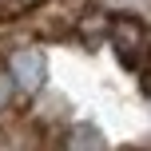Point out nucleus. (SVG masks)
<instances>
[{
  "label": "nucleus",
  "instance_id": "obj_1",
  "mask_svg": "<svg viewBox=\"0 0 151 151\" xmlns=\"http://www.w3.org/2000/svg\"><path fill=\"white\" fill-rule=\"evenodd\" d=\"M111 44H115V56L123 60V68H135V72L151 56V36H147L143 20H135V16H115L111 20Z\"/></svg>",
  "mask_w": 151,
  "mask_h": 151
},
{
  "label": "nucleus",
  "instance_id": "obj_2",
  "mask_svg": "<svg viewBox=\"0 0 151 151\" xmlns=\"http://www.w3.org/2000/svg\"><path fill=\"white\" fill-rule=\"evenodd\" d=\"M8 72H12L16 88L32 96V91H40L44 80H48V60H44L40 48H16V52L8 56Z\"/></svg>",
  "mask_w": 151,
  "mask_h": 151
},
{
  "label": "nucleus",
  "instance_id": "obj_3",
  "mask_svg": "<svg viewBox=\"0 0 151 151\" xmlns=\"http://www.w3.org/2000/svg\"><path fill=\"white\" fill-rule=\"evenodd\" d=\"M64 151H104V135L91 123H76L64 139Z\"/></svg>",
  "mask_w": 151,
  "mask_h": 151
},
{
  "label": "nucleus",
  "instance_id": "obj_4",
  "mask_svg": "<svg viewBox=\"0 0 151 151\" xmlns=\"http://www.w3.org/2000/svg\"><path fill=\"white\" fill-rule=\"evenodd\" d=\"M104 36H111V24H107V16H104V12H88V16L80 20V40H83L88 48H96Z\"/></svg>",
  "mask_w": 151,
  "mask_h": 151
},
{
  "label": "nucleus",
  "instance_id": "obj_5",
  "mask_svg": "<svg viewBox=\"0 0 151 151\" xmlns=\"http://www.w3.org/2000/svg\"><path fill=\"white\" fill-rule=\"evenodd\" d=\"M12 91H16V80H12V72H0V111L8 107V99H12Z\"/></svg>",
  "mask_w": 151,
  "mask_h": 151
},
{
  "label": "nucleus",
  "instance_id": "obj_6",
  "mask_svg": "<svg viewBox=\"0 0 151 151\" xmlns=\"http://www.w3.org/2000/svg\"><path fill=\"white\" fill-rule=\"evenodd\" d=\"M127 151H151V143H143V147H127Z\"/></svg>",
  "mask_w": 151,
  "mask_h": 151
}]
</instances>
